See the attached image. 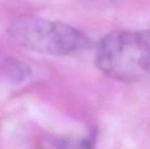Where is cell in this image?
I'll return each instance as SVG.
<instances>
[{"mask_svg":"<svg viewBox=\"0 0 150 149\" xmlns=\"http://www.w3.org/2000/svg\"><path fill=\"white\" fill-rule=\"evenodd\" d=\"M8 34L21 47L47 55H71L92 45L90 38L78 29L39 16L18 18L10 25Z\"/></svg>","mask_w":150,"mask_h":149,"instance_id":"obj_2","label":"cell"},{"mask_svg":"<svg viewBox=\"0 0 150 149\" xmlns=\"http://www.w3.org/2000/svg\"><path fill=\"white\" fill-rule=\"evenodd\" d=\"M96 64L109 78L132 83L150 78V30L113 31L98 43Z\"/></svg>","mask_w":150,"mask_h":149,"instance_id":"obj_1","label":"cell"},{"mask_svg":"<svg viewBox=\"0 0 150 149\" xmlns=\"http://www.w3.org/2000/svg\"><path fill=\"white\" fill-rule=\"evenodd\" d=\"M2 71L5 78L12 83H21L31 76V68L16 58H7L3 61Z\"/></svg>","mask_w":150,"mask_h":149,"instance_id":"obj_4","label":"cell"},{"mask_svg":"<svg viewBox=\"0 0 150 149\" xmlns=\"http://www.w3.org/2000/svg\"><path fill=\"white\" fill-rule=\"evenodd\" d=\"M94 138L49 137L42 143V149H93Z\"/></svg>","mask_w":150,"mask_h":149,"instance_id":"obj_3","label":"cell"}]
</instances>
